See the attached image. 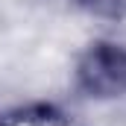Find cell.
<instances>
[{
	"mask_svg": "<svg viewBox=\"0 0 126 126\" xmlns=\"http://www.w3.org/2000/svg\"><path fill=\"white\" fill-rule=\"evenodd\" d=\"M73 3L94 18H106V21L126 18V0H73Z\"/></svg>",
	"mask_w": 126,
	"mask_h": 126,
	"instance_id": "2",
	"label": "cell"
},
{
	"mask_svg": "<svg viewBox=\"0 0 126 126\" xmlns=\"http://www.w3.org/2000/svg\"><path fill=\"white\" fill-rule=\"evenodd\" d=\"M76 88L91 100L126 97V44L94 41L76 59Z\"/></svg>",
	"mask_w": 126,
	"mask_h": 126,
	"instance_id": "1",
	"label": "cell"
}]
</instances>
